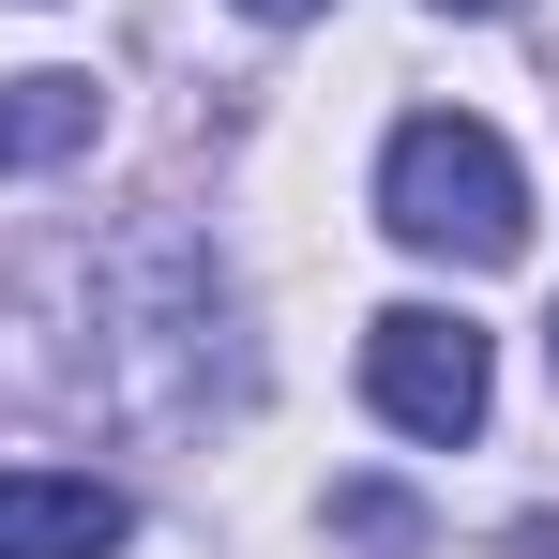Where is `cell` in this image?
<instances>
[{"mask_svg":"<svg viewBox=\"0 0 559 559\" xmlns=\"http://www.w3.org/2000/svg\"><path fill=\"white\" fill-rule=\"evenodd\" d=\"M378 227H393L408 258L499 273V258L530 242V182H514V152H499L484 121L424 106V121H393V152H378Z\"/></svg>","mask_w":559,"mask_h":559,"instance_id":"1","label":"cell"},{"mask_svg":"<svg viewBox=\"0 0 559 559\" xmlns=\"http://www.w3.org/2000/svg\"><path fill=\"white\" fill-rule=\"evenodd\" d=\"M364 393H378L393 439H439V454H454V439H484V393H499V378H484V333H468V318L393 302L364 333Z\"/></svg>","mask_w":559,"mask_h":559,"instance_id":"2","label":"cell"},{"mask_svg":"<svg viewBox=\"0 0 559 559\" xmlns=\"http://www.w3.org/2000/svg\"><path fill=\"white\" fill-rule=\"evenodd\" d=\"M136 530L121 514V484H92V468H0V559H106Z\"/></svg>","mask_w":559,"mask_h":559,"instance_id":"3","label":"cell"},{"mask_svg":"<svg viewBox=\"0 0 559 559\" xmlns=\"http://www.w3.org/2000/svg\"><path fill=\"white\" fill-rule=\"evenodd\" d=\"M92 76H0V182L15 167H61V152H92Z\"/></svg>","mask_w":559,"mask_h":559,"instance_id":"4","label":"cell"},{"mask_svg":"<svg viewBox=\"0 0 559 559\" xmlns=\"http://www.w3.org/2000/svg\"><path fill=\"white\" fill-rule=\"evenodd\" d=\"M242 15H273V31H287V15H318V0H242Z\"/></svg>","mask_w":559,"mask_h":559,"instance_id":"5","label":"cell"},{"mask_svg":"<svg viewBox=\"0 0 559 559\" xmlns=\"http://www.w3.org/2000/svg\"><path fill=\"white\" fill-rule=\"evenodd\" d=\"M439 15H514V0H439Z\"/></svg>","mask_w":559,"mask_h":559,"instance_id":"6","label":"cell"},{"mask_svg":"<svg viewBox=\"0 0 559 559\" xmlns=\"http://www.w3.org/2000/svg\"><path fill=\"white\" fill-rule=\"evenodd\" d=\"M545 364H559V318H545Z\"/></svg>","mask_w":559,"mask_h":559,"instance_id":"7","label":"cell"}]
</instances>
